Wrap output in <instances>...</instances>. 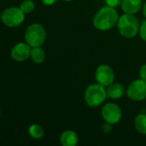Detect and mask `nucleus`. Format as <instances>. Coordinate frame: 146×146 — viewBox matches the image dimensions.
Wrapping results in <instances>:
<instances>
[{
    "instance_id": "obj_1",
    "label": "nucleus",
    "mask_w": 146,
    "mask_h": 146,
    "mask_svg": "<svg viewBox=\"0 0 146 146\" xmlns=\"http://www.w3.org/2000/svg\"><path fill=\"white\" fill-rule=\"evenodd\" d=\"M119 18L120 16L115 8L107 5L99 9L93 19V24L99 31H108L117 25Z\"/></svg>"
},
{
    "instance_id": "obj_2",
    "label": "nucleus",
    "mask_w": 146,
    "mask_h": 146,
    "mask_svg": "<svg viewBox=\"0 0 146 146\" xmlns=\"http://www.w3.org/2000/svg\"><path fill=\"white\" fill-rule=\"evenodd\" d=\"M117 26L120 33L127 38H134L139 33V21L138 18L132 14L125 13L120 16Z\"/></svg>"
},
{
    "instance_id": "obj_3",
    "label": "nucleus",
    "mask_w": 146,
    "mask_h": 146,
    "mask_svg": "<svg viewBox=\"0 0 146 146\" xmlns=\"http://www.w3.org/2000/svg\"><path fill=\"white\" fill-rule=\"evenodd\" d=\"M105 86L99 83L92 84L87 87L84 92V100L89 107H98L102 105L107 98Z\"/></svg>"
},
{
    "instance_id": "obj_4",
    "label": "nucleus",
    "mask_w": 146,
    "mask_h": 146,
    "mask_svg": "<svg viewBox=\"0 0 146 146\" xmlns=\"http://www.w3.org/2000/svg\"><path fill=\"white\" fill-rule=\"evenodd\" d=\"M46 37V33L44 27L39 23H34L30 25L25 33L26 42L31 47L41 46Z\"/></svg>"
},
{
    "instance_id": "obj_5",
    "label": "nucleus",
    "mask_w": 146,
    "mask_h": 146,
    "mask_svg": "<svg viewBox=\"0 0 146 146\" xmlns=\"http://www.w3.org/2000/svg\"><path fill=\"white\" fill-rule=\"evenodd\" d=\"M2 22L9 27H16L21 26L25 20V14L17 7H10L2 13Z\"/></svg>"
},
{
    "instance_id": "obj_6",
    "label": "nucleus",
    "mask_w": 146,
    "mask_h": 146,
    "mask_svg": "<svg viewBox=\"0 0 146 146\" xmlns=\"http://www.w3.org/2000/svg\"><path fill=\"white\" fill-rule=\"evenodd\" d=\"M127 97L133 101H143L146 99V81L139 79L133 81L127 90Z\"/></svg>"
},
{
    "instance_id": "obj_7",
    "label": "nucleus",
    "mask_w": 146,
    "mask_h": 146,
    "mask_svg": "<svg viewBox=\"0 0 146 146\" xmlns=\"http://www.w3.org/2000/svg\"><path fill=\"white\" fill-rule=\"evenodd\" d=\"M102 116L107 123L114 125L120 121L122 111L116 104L108 103L102 107Z\"/></svg>"
},
{
    "instance_id": "obj_8",
    "label": "nucleus",
    "mask_w": 146,
    "mask_h": 146,
    "mask_svg": "<svg viewBox=\"0 0 146 146\" xmlns=\"http://www.w3.org/2000/svg\"><path fill=\"white\" fill-rule=\"evenodd\" d=\"M96 80L97 83L107 87L114 80V72L113 68L106 64L100 65L96 70Z\"/></svg>"
},
{
    "instance_id": "obj_9",
    "label": "nucleus",
    "mask_w": 146,
    "mask_h": 146,
    "mask_svg": "<svg viewBox=\"0 0 146 146\" xmlns=\"http://www.w3.org/2000/svg\"><path fill=\"white\" fill-rule=\"evenodd\" d=\"M31 46L26 42V43H18L16 44L12 49L10 52L11 57L17 61V62H23L27 60L28 57H30L31 54Z\"/></svg>"
},
{
    "instance_id": "obj_10",
    "label": "nucleus",
    "mask_w": 146,
    "mask_h": 146,
    "mask_svg": "<svg viewBox=\"0 0 146 146\" xmlns=\"http://www.w3.org/2000/svg\"><path fill=\"white\" fill-rule=\"evenodd\" d=\"M107 97L112 99H120L125 94V88L120 83H112L107 86Z\"/></svg>"
},
{
    "instance_id": "obj_11",
    "label": "nucleus",
    "mask_w": 146,
    "mask_h": 146,
    "mask_svg": "<svg viewBox=\"0 0 146 146\" xmlns=\"http://www.w3.org/2000/svg\"><path fill=\"white\" fill-rule=\"evenodd\" d=\"M121 8L125 13L135 15L142 8V0H122Z\"/></svg>"
},
{
    "instance_id": "obj_12",
    "label": "nucleus",
    "mask_w": 146,
    "mask_h": 146,
    "mask_svg": "<svg viewBox=\"0 0 146 146\" xmlns=\"http://www.w3.org/2000/svg\"><path fill=\"white\" fill-rule=\"evenodd\" d=\"M60 143L63 146H75L78 143V136L72 130H66L60 136Z\"/></svg>"
},
{
    "instance_id": "obj_13",
    "label": "nucleus",
    "mask_w": 146,
    "mask_h": 146,
    "mask_svg": "<svg viewBox=\"0 0 146 146\" xmlns=\"http://www.w3.org/2000/svg\"><path fill=\"white\" fill-rule=\"evenodd\" d=\"M30 57H31L32 61L34 63L40 64V63H42L45 61V59H46V53H45L44 50L40 46L33 47V49L31 50Z\"/></svg>"
},
{
    "instance_id": "obj_14",
    "label": "nucleus",
    "mask_w": 146,
    "mask_h": 146,
    "mask_svg": "<svg viewBox=\"0 0 146 146\" xmlns=\"http://www.w3.org/2000/svg\"><path fill=\"white\" fill-rule=\"evenodd\" d=\"M135 128L139 133L146 135V114H139L136 116Z\"/></svg>"
},
{
    "instance_id": "obj_15",
    "label": "nucleus",
    "mask_w": 146,
    "mask_h": 146,
    "mask_svg": "<svg viewBox=\"0 0 146 146\" xmlns=\"http://www.w3.org/2000/svg\"><path fill=\"white\" fill-rule=\"evenodd\" d=\"M28 133L33 139H40L44 136V130L40 125L33 124L28 128Z\"/></svg>"
},
{
    "instance_id": "obj_16",
    "label": "nucleus",
    "mask_w": 146,
    "mask_h": 146,
    "mask_svg": "<svg viewBox=\"0 0 146 146\" xmlns=\"http://www.w3.org/2000/svg\"><path fill=\"white\" fill-rule=\"evenodd\" d=\"M34 3L32 0H25L20 5V9L23 11L24 14L31 13L34 9Z\"/></svg>"
},
{
    "instance_id": "obj_17",
    "label": "nucleus",
    "mask_w": 146,
    "mask_h": 146,
    "mask_svg": "<svg viewBox=\"0 0 146 146\" xmlns=\"http://www.w3.org/2000/svg\"><path fill=\"white\" fill-rule=\"evenodd\" d=\"M139 35L141 38L146 42V20L143 21L142 23L140 24V28H139Z\"/></svg>"
},
{
    "instance_id": "obj_18",
    "label": "nucleus",
    "mask_w": 146,
    "mask_h": 146,
    "mask_svg": "<svg viewBox=\"0 0 146 146\" xmlns=\"http://www.w3.org/2000/svg\"><path fill=\"white\" fill-rule=\"evenodd\" d=\"M105 3L108 6L116 8L119 5H121L122 0H105Z\"/></svg>"
},
{
    "instance_id": "obj_19",
    "label": "nucleus",
    "mask_w": 146,
    "mask_h": 146,
    "mask_svg": "<svg viewBox=\"0 0 146 146\" xmlns=\"http://www.w3.org/2000/svg\"><path fill=\"white\" fill-rule=\"evenodd\" d=\"M139 76H140V79L144 80L146 81V63L145 64H143L141 67H140V69H139Z\"/></svg>"
},
{
    "instance_id": "obj_20",
    "label": "nucleus",
    "mask_w": 146,
    "mask_h": 146,
    "mask_svg": "<svg viewBox=\"0 0 146 146\" xmlns=\"http://www.w3.org/2000/svg\"><path fill=\"white\" fill-rule=\"evenodd\" d=\"M41 1H42V3L45 5H47V6L52 5V4H54L57 2V0H41Z\"/></svg>"
},
{
    "instance_id": "obj_21",
    "label": "nucleus",
    "mask_w": 146,
    "mask_h": 146,
    "mask_svg": "<svg viewBox=\"0 0 146 146\" xmlns=\"http://www.w3.org/2000/svg\"><path fill=\"white\" fill-rule=\"evenodd\" d=\"M142 11H143V15H144V16L146 18V2L143 4V6H142Z\"/></svg>"
},
{
    "instance_id": "obj_22",
    "label": "nucleus",
    "mask_w": 146,
    "mask_h": 146,
    "mask_svg": "<svg viewBox=\"0 0 146 146\" xmlns=\"http://www.w3.org/2000/svg\"><path fill=\"white\" fill-rule=\"evenodd\" d=\"M63 1H66V2H70V1H73V0H63Z\"/></svg>"
},
{
    "instance_id": "obj_23",
    "label": "nucleus",
    "mask_w": 146,
    "mask_h": 146,
    "mask_svg": "<svg viewBox=\"0 0 146 146\" xmlns=\"http://www.w3.org/2000/svg\"><path fill=\"white\" fill-rule=\"evenodd\" d=\"M0 116H1V109H0Z\"/></svg>"
}]
</instances>
